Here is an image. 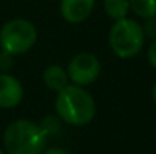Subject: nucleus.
<instances>
[{"instance_id": "f257e3e1", "label": "nucleus", "mask_w": 156, "mask_h": 154, "mask_svg": "<svg viewBox=\"0 0 156 154\" xmlns=\"http://www.w3.org/2000/svg\"><path fill=\"white\" fill-rule=\"evenodd\" d=\"M56 115L65 124L82 127L90 124L96 116V101L93 95L79 85H67L55 100Z\"/></svg>"}, {"instance_id": "f03ea898", "label": "nucleus", "mask_w": 156, "mask_h": 154, "mask_svg": "<svg viewBox=\"0 0 156 154\" xmlns=\"http://www.w3.org/2000/svg\"><path fill=\"white\" fill-rule=\"evenodd\" d=\"M46 144L47 136L40 124L29 119L11 122L3 133V147L8 154H41Z\"/></svg>"}, {"instance_id": "7ed1b4c3", "label": "nucleus", "mask_w": 156, "mask_h": 154, "mask_svg": "<svg viewBox=\"0 0 156 154\" xmlns=\"http://www.w3.org/2000/svg\"><path fill=\"white\" fill-rule=\"evenodd\" d=\"M146 41V33L143 26L133 18L115 20L109 30V46L112 51L121 57L129 59L136 56Z\"/></svg>"}, {"instance_id": "20e7f679", "label": "nucleus", "mask_w": 156, "mask_h": 154, "mask_svg": "<svg viewBox=\"0 0 156 154\" xmlns=\"http://www.w3.org/2000/svg\"><path fill=\"white\" fill-rule=\"evenodd\" d=\"M37 38V27L24 18L9 20L0 29V47L12 56L29 51L35 46Z\"/></svg>"}, {"instance_id": "39448f33", "label": "nucleus", "mask_w": 156, "mask_h": 154, "mask_svg": "<svg viewBox=\"0 0 156 154\" xmlns=\"http://www.w3.org/2000/svg\"><path fill=\"white\" fill-rule=\"evenodd\" d=\"M100 62L93 53H79L76 54L67 67L70 80L79 86H88L94 83L100 74Z\"/></svg>"}, {"instance_id": "423d86ee", "label": "nucleus", "mask_w": 156, "mask_h": 154, "mask_svg": "<svg viewBox=\"0 0 156 154\" xmlns=\"http://www.w3.org/2000/svg\"><path fill=\"white\" fill-rule=\"evenodd\" d=\"M23 100V86L20 80L9 73L0 74V109L17 107Z\"/></svg>"}, {"instance_id": "0eeeda50", "label": "nucleus", "mask_w": 156, "mask_h": 154, "mask_svg": "<svg viewBox=\"0 0 156 154\" xmlns=\"http://www.w3.org/2000/svg\"><path fill=\"white\" fill-rule=\"evenodd\" d=\"M94 5L96 0H61V15L65 21L77 24L91 15Z\"/></svg>"}, {"instance_id": "6e6552de", "label": "nucleus", "mask_w": 156, "mask_h": 154, "mask_svg": "<svg viewBox=\"0 0 156 154\" xmlns=\"http://www.w3.org/2000/svg\"><path fill=\"white\" fill-rule=\"evenodd\" d=\"M43 82H44V85L50 91L59 92L61 89H64L68 85L70 77H68L67 70H64L62 67H59V65H50L43 73Z\"/></svg>"}, {"instance_id": "1a4fd4ad", "label": "nucleus", "mask_w": 156, "mask_h": 154, "mask_svg": "<svg viewBox=\"0 0 156 154\" xmlns=\"http://www.w3.org/2000/svg\"><path fill=\"white\" fill-rule=\"evenodd\" d=\"M105 12L112 20H121L130 11L129 0H103Z\"/></svg>"}, {"instance_id": "9d476101", "label": "nucleus", "mask_w": 156, "mask_h": 154, "mask_svg": "<svg viewBox=\"0 0 156 154\" xmlns=\"http://www.w3.org/2000/svg\"><path fill=\"white\" fill-rule=\"evenodd\" d=\"M129 3L135 15L144 20L156 17V0H129Z\"/></svg>"}, {"instance_id": "9b49d317", "label": "nucleus", "mask_w": 156, "mask_h": 154, "mask_svg": "<svg viewBox=\"0 0 156 154\" xmlns=\"http://www.w3.org/2000/svg\"><path fill=\"white\" fill-rule=\"evenodd\" d=\"M40 127L43 128V132L46 133V136H55L59 133L61 130V118L58 115H46L41 122H40Z\"/></svg>"}, {"instance_id": "f8f14e48", "label": "nucleus", "mask_w": 156, "mask_h": 154, "mask_svg": "<svg viewBox=\"0 0 156 154\" xmlns=\"http://www.w3.org/2000/svg\"><path fill=\"white\" fill-rule=\"evenodd\" d=\"M14 67V59H12V54L8 53V51L2 50L0 51V74H5V73H9Z\"/></svg>"}, {"instance_id": "ddd939ff", "label": "nucleus", "mask_w": 156, "mask_h": 154, "mask_svg": "<svg viewBox=\"0 0 156 154\" xmlns=\"http://www.w3.org/2000/svg\"><path fill=\"white\" fill-rule=\"evenodd\" d=\"M143 29H144L146 36H149V38H152V39H156V17L147 18Z\"/></svg>"}, {"instance_id": "4468645a", "label": "nucleus", "mask_w": 156, "mask_h": 154, "mask_svg": "<svg viewBox=\"0 0 156 154\" xmlns=\"http://www.w3.org/2000/svg\"><path fill=\"white\" fill-rule=\"evenodd\" d=\"M147 59H149L150 65L156 70V39H153L152 46L149 47V51H147Z\"/></svg>"}, {"instance_id": "2eb2a0df", "label": "nucleus", "mask_w": 156, "mask_h": 154, "mask_svg": "<svg viewBox=\"0 0 156 154\" xmlns=\"http://www.w3.org/2000/svg\"><path fill=\"white\" fill-rule=\"evenodd\" d=\"M41 154H73V153H70L68 150H65L62 147H53V148H49V150L43 151Z\"/></svg>"}, {"instance_id": "dca6fc26", "label": "nucleus", "mask_w": 156, "mask_h": 154, "mask_svg": "<svg viewBox=\"0 0 156 154\" xmlns=\"http://www.w3.org/2000/svg\"><path fill=\"white\" fill-rule=\"evenodd\" d=\"M152 97H153V101H155V104H156V82H155V85H153V91H152Z\"/></svg>"}, {"instance_id": "f3484780", "label": "nucleus", "mask_w": 156, "mask_h": 154, "mask_svg": "<svg viewBox=\"0 0 156 154\" xmlns=\"http://www.w3.org/2000/svg\"><path fill=\"white\" fill-rule=\"evenodd\" d=\"M0 154H5V153H3V151H2V150H0Z\"/></svg>"}]
</instances>
